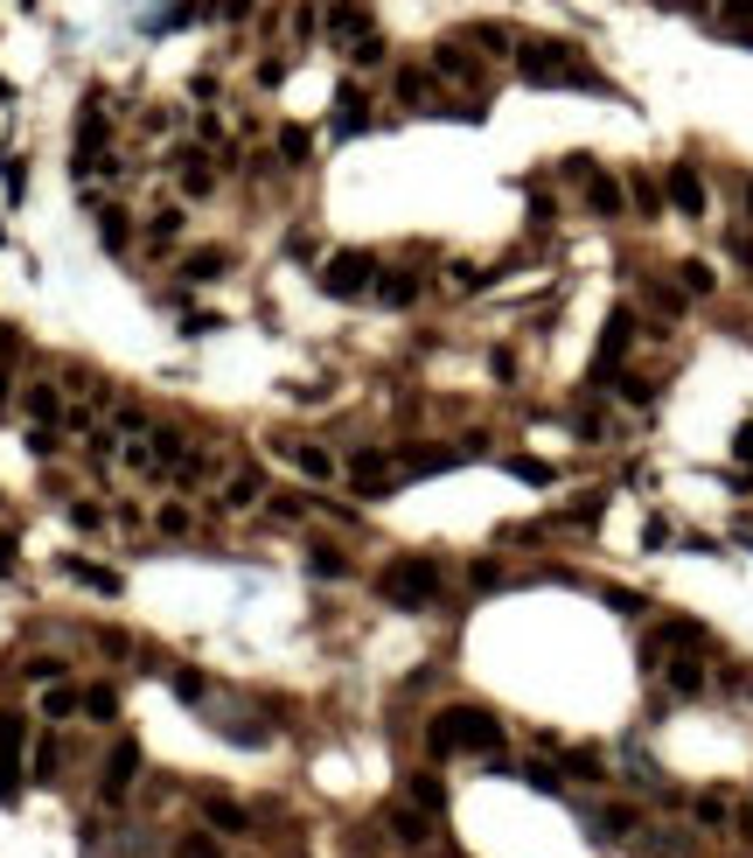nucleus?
<instances>
[{
  "label": "nucleus",
  "mask_w": 753,
  "mask_h": 858,
  "mask_svg": "<svg viewBox=\"0 0 753 858\" xmlns=\"http://www.w3.org/2000/svg\"><path fill=\"white\" fill-rule=\"evenodd\" d=\"M426 753L433 761H496L503 753V719L488 712V706H439L426 719Z\"/></svg>",
  "instance_id": "nucleus-1"
},
{
  "label": "nucleus",
  "mask_w": 753,
  "mask_h": 858,
  "mask_svg": "<svg viewBox=\"0 0 753 858\" xmlns=\"http://www.w3.org/2000/svg\"><path fill=\"white\" fill-rule=\"evenodd\" d=\"M516 70L531 85H573V91H607V77L593 70L573 42H516Z\"/></svg>",
  "instance_id": "nucleus-2"
},
{
  "label": "nucleus",
  "mask_w": 753,
  "mask_h": 858,
  "mask_svg": "<svg viewBox=\"0 0 753 858\" xmlns=\"http://www.w3.org/2000/svg\"><path fill=\"white\" fill-rule=\"evenodd\" d=\"M377 601H392V608H433V601H447V572H439L433 559H392L377 572Z\"/></svg>",
  "instance_id": "nucleus-3"
},
{
  "label": "nucleus",
  "mask_w": 753,
  "mask_h": 858,
  "mask_svg": "<svg viewBox=\"0 0 753 858\" xmlns=\"http://www.w3.org/2000/svg\"><path fill=\"white\" fill-rule=\"evenodd\" d=\"M426 70H433L454 98H475V106L488 98V63H482L467 42H433V49H426Z\"/></svg>",
  "instance_id": "nucleus-4"
},
{
  "label": "nucleus",
  "mask_w": 753,
  "mask_h": 858,
  "mask_svg": "<svg viewBox=\"0 0 753 858\" xmlns=\"http://www.w3.org/2000/svg\"><path fill=\"white\" fill-rule=\"evenodd\" d=\"M133 782H140V740H112L106 747V761H98V802H106V810H126V802H133Z\"/></svg>",
  "instance_id": "nucleus-5"
},
{
  "label": "nucleus",
  "mask_w": 753,
  "mask_h": 858,
  "mask_svg": "<svg viewBox=\"0 0 753 858\" xmlns=\"http://www.w3.org/2000/svg\"><path fill=\"white\" fill-rule=\"evenodd\" d=\"M377 279H384V266L370 252H335L328 266H321V286L335 300H363V294H377Z\"/></svg>",
  "instance_id": "nucleus-6"
},
{
  "label": "nucleus",
  "mask_w": 753,
  "mask_h": 858,
  "mask_svg": "<svg viewBox=\"0 0 753 858\" xmlns=\"http://www.w3.org/2000/svg\"><path fill=\"white\" fill-rule=\"evenodd\" d=\"M29 782V719L0 712V802H14Z\"/></svg>",
  "instance_id": "nucleus-7"
},
{
  "label": "nucleus",
  "mask_w": 753,
  "mask_h": 858,
  "mask_svg": "<svg viewBox=\"0 0 753 858\" xmlns=\"http://www.w3.org/2000/svg\"><path fill=\"white\" fill-rule=\"evenodd\" d=\"M656 678L670 698H705L712 691V663H705V649H670V657L656 663Z\"/></svg>",
  "instance_id": "nucleus-8"
},
{
  "label": "nucleus",
  "mask_w": 753,
  "mask_h": 858,
  "mask_svg": "<svg viewBox=\"0 0 753 858\" xmlns=\"http://www.w3.org/2000/svg\"><path fill=\"white\" fill-rule=\"evenodd\" d=\"M321 36H328L335 49H356L363 36H377V21H370V8H363V0H328Z\"/></svg>",
  "instance_id": "nucleus-9"
},
{
  "label": "nucleus",
  "mask_w": 753,
  "mask_h": 858,
  "mask_svg": "<svg viewBox=\"0 0 753 858\" xmlns=\"http://www.w3.org/2000/svg\"><path fill=\"white\" fill-rule=\"evenodd\" d=\"M663 196H670V203H677V210H684V217H705V210H712V196H705V175H697L691 161H677V168H670V175H663Z\"/></svg>",
  "instance_id": "nucleus-10"
},
{
  "label": "nucleus",
  "mask_w": 753,
  "mask_h": 858,
  "mask_svg": "<svg viewBox=\"0 0 753 858\" xmlns=\"http://www.w3.org/2000/svg\"><path fill=\"white\" fill-rule=\"evenodd\" d=\"M21 405H29V420L42 426V433H63V392L49 377H29L21 384Z\"/></svg>",
  "instance_id": "nucleus-11"
},
{
  "label": "nucleus",
  "mask_w": 753,
  "mask_h": 858,
  "mask_svg": "<svg viewBox=\"0 0 753 858\" xmlns=\"http://www.w3.org/2000/svg\"><path fill=\"white\" fill-rule=\"evenodd\" d=\"M258 496H266V475H258V467H230V475L217 482V496H210V510H251Z\"/></svg>",
  "instance_id": "nucleus-12"
},
{
  "label": "nucleus",
  "mask_w": 753,
  "mask_h": 858,
  "mask_svg": "<svg viewBox=\"0 0 753 858\" xmlns=\"http://www.w3.org/2000/svg\"><path fill=\"white\" fill-rule=\"evenodd\" d=\"M287 461L300 467L307 482H335V475H343V461H335V454L321 447V440H287Z\"/></svg>",
  "instance_id": "nucleus-13"
},
{
  "label": "nucleus",
  "mask_w": 753,
  "mask_h": 858,
  "mask_svg": "<svg viewBox=\"0 0 753 858\" xmlns=\"http://www.w3.org/2000/svg\"><path fill=\"white\" fill-rule=\"evenodd\" d=\"M57 775H63V740H57V726H42L29 740V782H57Z\"/></svg>",
  "instance_id": "nucleus-14"
},
{
  "label": "nucleus",
  "mask_w": 753,
  "mask_h": 858,
  "mask_svg": "<svg viewBox=\"0 0 753 858\" xmlns=\"http://www.w3.org/2000/svg\"><path fill=\"white\" fill-rule=\"evenodd\" d=\"M586 210H593V217H621V210H628V189H621L614 175L586 168Z\"/></svg>",
  "instance_id": "nucleus-15"
},
{
  "label": "nucleus",
  "mask_w": 753,
  "mask_h": 858,
  "mask_svg": "<svg viewBox=\"0 0 753 858\" xmlns=\"http://www.w3.org/2000/svg\"><path fill=\"white\" fill-rule=\"evenodd\" d=\"M153 531H161V538H210L202 510H189V503H161V510H153Z\"/></svg>",
  "instance_id": "nucleus-16"
},
{
  "label": "nucleus",
  "mask_w": 753,
  "mask_h": 858,
  "mask_svg": "<svg viewBox=\"0 0 753 858\" xmlns=\"http://www.w3.org/2000/svg\"><path fill=\"white\" fill-rule=\"evenodd\" d=\"M175 175H181V196H189V203L217 196V168H210V154H181V161H175Z\"/></svg>",
  "instance_id": "nucleus-17"
},
{
  "label": "nucleus",
  "mask_w": 753,
  "mask_h": 858,
  "mask_svg": "<svg viewBox=\"0 0 753 858\" xmlns=\"http://www.w3.org/2000/svg\"><path fill=\"white\" fill-rule=\"evenodd\" d=\"M181 203H161V210H147V252H175L181 245Z\"/></svg>",
  "instance_id": "nucleus-18"
},
{
  "label": "nucleus",
  "mask_w": 753,
  "mask_h": 858,
  "mask_svg": "<svg viewBox=\"0 0 753 858\" xmlns=\"http://www.w3.org/2000/svg\"><path fill=\"white\" fill-rule=\"evenodd\" d=\"M628 343H635V315H628V307H621V315L607 322V343H601V363H593V377H607L614 363L628 356Z\"/></svg>",
  "instance_id": "nucleus-19"
},
{
  "label": "nucleus",
  "mask_w": 753,
  "mask_h": 858,
  "mask_svg": "<svg viewBox=\"0 0 753 858\" xmlns=\"http://www.w3.org/2000/svg\"><path fill=\"white\" fill-rule=\"evenodd\" d=\"M691 824H697V830H712V838H719V830H733V824H740V810H733L725 796H691Z\"/></svg>",
  "instance_id": "nucleus-20"
},
{
  "label": "nucleus",
  "mask_w": 753,
  "mask_h": 858,
  "mask_svg": "<svg viewBox=\"0 0 753 858\" xmlns=\"http://www.w3.org/2000/svg\"><path fill=\"white\" fill-rule=\"evenodd\" d=\"M405 802L426 810V817H439V810H447V789H439V775H405Z\"/></svg>",
  "instance_id": "nucleus-21"
},
{
  "label": "nucleus",
  "mask_w": 753,
  "mask_h": 858,
  "mask_svg": "<svg viewBox=\"0 0 753 858\" xmlns=\"http://www.w3.org/2000/svg\"><path fill=\"white\" fill-rule=\"evenodd\" d=\"M712 29H719V36H740V42H753V0H719Z\"/></svg>",
  "instance_id": "nucleus-22"
},
{
  "label": "nucleus",
  "mask_w": 753,
  "mask_h": 858,
  "mask_svg": "<svg viewBox=\"0 0 753 858\" xmlns=\"http://www.w3.org/2000/svg\"><path fill=\"white\" fill-rule=\"evenodd\" d=\"M202 817H210L217 830H230V838L251 830V810H245V802H230V796H202Z\"/></svg>",
  "instance_id": "nucleus-23"
},
{
  "label": "nucleus",
  "mask_w": 753,
  "mask_h": 858,
  "mask_svg": "<svg viewBox=\"0 0 753 858\" xmlns=\"http://www.w3.org/2000/svg\"><path fill=\"white\" fill-rule=\"evenodd\" d=\"M42 712H49V719L85 712V691H77V684H63V678H57V684H42Z\"/></svg>",
  "instance_id": "nucleus-24"
},
{
  "label": "nucleus",
  "mask_w": 753,
  "mask_h": 858,
  "mask_svg": "<svg viewBox=\"0 0 753 858\" xmlns=\"http://www.w3.org/2000/svg\"><path fill=\"white\" fill-rule=\"evenodd\" d=\"M377 300L384 307H412V300H419V279H412V273H384L377 279Z\"/></svg>",
  "instance_id": "nucleus-25"
},
{
  "label": "nucleus",
  "mask_w": 753,
  "mask_h": 858,
  "mask_svg": "<svg viewBox=\"0 0 753 858\" xmlns=\"http://www.w3.org/2000/svg\"><path fill=\"white\" fill-rule=\"evenodd\" d=\"M460 42H467V49H496V57H503V49H516V36L503 29V21H475V29H467Z\"/></svg>",
  "instance_id": "nucleus-26"
},
{
  "label": "nucleus",
  "mask_w": 753,
  "mask_h": 858,
  "mask_svg": "<svg viewBox=\"0 0 753 858\" xmlns=\"http://www.w3.org/2000/svg\"><path fill=\"white\" fill-rule=\"evenodd\" d=\"M642 817L628 810V802H607V810H593V830H607V838H628Z\"/></svg>",
  "instance_id": "nucleus-27"
},
{
  "label": "nucleus",
  "mask_w": 753,
  "mask_h": 858,
  "mask_svg": "<svg viewBox=\"0 0 753 858\" xmlns=\"http://www.w3.org/2000/svg\"><path fill=\"white\" fill-rule=\"evenodd\" d=\"M307 565H315V572H328V580H343V572H349V552H343V544H315V552H307Z\"/></svg>",
  "instance_id": "nucleus-28"
},
{
  "label": "nucleus",
  "mask_w": 753,
  "mask_h": 858,
  "mask_svg": "<svg viewBox=\"0 0 753 858\" xmlns=\"http://www.w3.org/2000/svg\"><path fill=\"white\" fill-rule=\"evenodd\" d=\"M85 712H91V719H112V712H119V691H112V684H85Z\"/></svg>",
  "instance_id": "nucleus-29"
},
{
  "label": "nucleus",
  "mask_w": 753,
  "mask_h": 858,
  "mask_svg": "<svg viewBox=\"0 0 753 858\" xmlns=\"http://www.w3.org/2000/svg\"><path fill=\"white\" fill-rule=\"evenodd\" d=\"M224 266H230L224 252H189V258H181V273H189V279H210V273H224Z\"/></svg>",
  "instance_id": "nucleus-30"
},
{
  "label": "nucleus",
  "mask_w": 753,
  "mask_h": 858,
  "mask_svg": "<svg viewBox=\"0 0 753 858\" xmlns=\"http://www.w3.org/2000/svg\"><path fill=\"white\" fill-rule=\"evenodd\" d=\"M349 63H356V70H384V36H363V42L349 49Z\"/></svg>",
  "instance_id": "nucleus-31"
},
{
  "label": "nucleus",
  "mask_w": 753,
  "mask_h": 858,
  "mask_svg": "<svg viewBox=\"0 0 753 858\" xmlns=\"http://www.w3.org/2000/svg\"><path fill=\"white\" fill-rule=\"evenodd\" d=\"M725 252H733L740 266L753 273V224H733V230H725Z\"/></svg>",
  "instance_id": "nucleus-32"
},
{
  "label": "nucleus",
  "mask_w": 753,
  "mask_h": 858,
  "mask_svg": "<svg viewBox=\"0 0 753 858\" xmlns=\"http://www.w3.org/2000/svg\"><path fill=\"white\" fill-rule=\"evenodd\" d=\"M70 580H85L98 593H119V572H106V565H70Z\"/></svg>",
  "instance_id": "nucleus-33"
},
{
  "label": "nucleus",
  "mask_w": 753,
  "mask_h": 858,
  "mask_svg": "<svg viewBox=\"0 0 753 858\" xmlns=\"http://www.w3.org/2000/svg\"><path fill=\"white\" fill-rule=\"evenodd\" d=\"M628 196H635V210H663V189L648 175H628Z\"/></svg>",
  "instance_id": "nucleus-34"
},
{
  "label": "nucleus",
  "mask_w": 753,
  "mask_h": 858,
  "mask_svg": "<svg viewBox=\"0 0 753 858\" xmlns=\"http://www.w3.org/2000/svg\"><path fill=\"white\" fill-rule=\"evenodd\" d=\"M677 279H684V294H712V286H719V279H712V266H697V258H691Z\"/></svg>",
  "instance_id": "nucleus-35"
},
{
  "label": "nucleus",
  "mask_w": 753,
  "mask_h": 858,
  "mask_svg": "<svg viewBox=\"0 0 753 858\" xmlns=\"http://www.w3.org/2000/svg\"><path fill=\"white\" fill-rule=\"evenodd\" d=\"M648 300H656L663 315H684V286H648Z\"/></svg>",
  "instance_id": "nucleus-36"
},
{
  "label": "nucleus",
  "mask_w": 753,
  "mask_h": 858,
  "mask_svg": "<svg viewBox=\"0 0 753 858\" xmlns=\"http://www.w3.org/2000/svg\"><path fill=\"white\" fill-rule=\"evenodd\" d=\"M175 858H224V845H210V838H181Z\"/></svg>",
  "instance_id": "nucleus-37"
},
{
  "label": "nucleus",
  "mask_w": 753,
  "mask_h": 858,
  "mask_svg": "<svg viewBox=\"0 0 753 858\" xmlns=\"http://www.w3.org/2000/svg\"><path fill=\"white\" fill-rule=\"evenodd\" d=\"M279 147H287V161H307V134H294V126L279 134Z\"/></svg>",
  "instance_id": "nucleus-38"
},
{
  "label": "nucleus",
  "mask_w": 753,
  "mask_h": 858,
  "mask_svg": "<svg viewBox=\"0 0 753 858\" xmlns=\"http://www.w3.org/2000/svg\"><path fill=\"white\" fill-rule=\"evenodd\" d=\"M740 224H753V175H740Z\"/></svg>",
  "instance_id": "nucleus-39"
},
{
  "label": "nucleus",
  "mask_w": 753,
  "mask_h": 858,
  "mask_svg": "<svg viewBox=\"0 0 753 858\" xmlns=\"http://www.w3.org/2000/svg\"><path fill=\"white\" fill-rule=\"evenodd\" d=\"M0 412H8V363H0Z\"/></svg>",
  "instance_id": "nucleus-40"
},
{
  "label": "nucleus",
  "mask_w": 753,
  "mask_h": 858,
  "mask_svg": "<svg viewBox=\"0 0 753 858\" xmlns=\"http://www.w3.org/2000/svg\"><path fill=\"white\" fill-rule=\"evenodd\" d=\"M740 454H746V461H753V426H746V433H740Z\"/></svg>",
  "instance_id": "nucleus-41"
}]
</instances>
